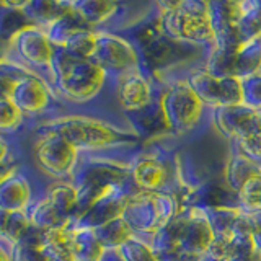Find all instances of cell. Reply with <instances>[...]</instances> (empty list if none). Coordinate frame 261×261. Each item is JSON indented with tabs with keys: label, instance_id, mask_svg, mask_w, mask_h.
<instances>
[{
	"label": "cell",
	"instance_id": "1",
	"mask_svg": "<svg viewBox=\"0 0 261 261\" xmlns=\"http://www.w3.org/2000/svg\"><path fill=\"white\" fill-rule=\"evenodd\" d=\"M51 87L65 106H73L72 111L100 114L130 127L118 108L114 96L116 84L95 61L75 59L57 49Z\"/></svg>",
	"mask_w": 261,
	"mask_h": 261
},
{
	"label": "cell",
	"instance_id": "2",
	"mask_svg": "<svg viewBox=\"0 0 261 261\" xmlns=\"http://www.w3.org/2000/svg\"><path fill=\"white\" fill-rule=\"evenodd\" d=\"M36 127L54 130L82 155H113L133 152L144 141L133 129L93 113L67 111Z\"/></svg>",
	"mask_w": 261,
	"mask_h": 261
},
{
	"label": "cell",
	"instance_id": "3",
	"mask_svg": "<svg viewBox=\"0 0 261 261\" xmlns=\"http://www.w3.org/2000/svg\"><path fill=\"white\" fill-rule=\"evenodd\" d=\"M133 152L82 155L80 165L70 179L79 196L77 217L103 199L127 198L139 191L129 171V157Z\"/></svg>",
	"mask_w": 261,
	"mask_h": 261
},
{
	"label": "cell",
	"instance_id": "4",
	"mask_svg": "<svg viewBox=\"0 0 261 261\" xmlns=\"http://www.w3.org/2000/svg\"><path fill=\"white\" fill-rule=\"evenodd\" d=\"M170 137H160L144 142L129 157V171L139 191L168 194L179 198L181 171L179 152L168 145Z\"/></svg>",
	"mask_w": 261,
	"mask_h": 261
},
{
	"label": "cell",
	"instance_id": "5",
	"mask_svg": "<svg viewBox=\"0 0 261 261\" xmlns=\"http://www.w3.org/2000/svg\"><path fill=\"white\" fill-rule=\"evenodd\" d=\"M159 85L163 119L170 136L178 142L193 141L212 126V108L199 100L186 79H171Z\"/></svg>",
	"mask_w": 261,
	"mask_h": 261
},
{
	"label": "cell",
	"instance_id": "6",
	"mask_svg": "<svg viewBox=\"0 0 261 261\" xmlns=\"http://www.w3.org/2000/svg\"><path fill=\"white\" fill-rule=\"evenodd\" d=\"M155 5L159 8L160 28L168 38L179 43L204 47L209 53L216 47L209 2L179 0V2H155Z\"/></svg>",
	"mask_w": 261,
	"mask_h": 261
},
{
	"label": "cell",
	"instance_id": "7",
	"mask_svg": "<svg viewBox=\"0 0 261 261\" xmlns=\"http://www.w3.org/2000/svg\"><path fill=\"white\" fill-rule=\"evenodd\" d=\"M31 227L39 232L57 230L75 222L79 196L72 181H49L27 211Z\"/></svg>",
	"mask_w": 261,
	"mask_h": 261
},
{
	"label": "cell",
	"instance_id": "8",
	"mask_svg": "<svg viewBox=\"0 0 261 261\" xmlns=\"http://www.w3.org/2000/svg\"><path fill=\"white\" fill-rule=\"evenodd\" d=\"M31 153L35 167L47 181H70L77 171L82 153L54 130L35 127Z\"/></svg>",
	"mask_w": 261,
	"mask_h": 261
},
{
	"label": "cell",
	"instance_id": "9",
	"mask_svg": "<svg viewBox=\"0 0 261 261\" xmlns=\"http://www.w3.org/2000/svg\"><path fill=\"white\" fill-rule=\"evenodd\" d=\"M179 209L178 199L168 194L137 191L126 201L121 217L139 239L150 245L160 228L167 225Z\"/></svg>",
	"mask_w": 261,
	"mask_h": 261
},
{
	"label": "cell",
	"instance_id": "10",
	"mask_svg": "<svg viewBox=\"0 0 261 261\" xmlns=\"http://www.w3.org/2000/svg\"><path fill=\"white\" fill-rule=\"evenodd\" d=\"M10 100L30 122L31 129L44 121L67 113L53 87L35 73H24L13 84Z\"/></svg>",
	"mask_w": 261,
	"mask_h": 261
},
{
	"label": "cell",
	"instance_id": "11",
	"mask_svg": "<svg viewBox=\"0 0 261 261\" xmlns=\"http://www.w3.org/2000/svg\"><path fill=\"white\" fill-rule=\"evenodd\" d=\"M152 240L176 242L194 255L204 256L211 242L214 240V228L202 207H179L167 225L153 235Z\"/></svg>",
	"mask_w": 261,
	"mask_h": 261
},
{
	"label": "cell",
	"instance_id": "12",
	"mask_svg": "<svg viewBox=\"0 0 261 261\" xmlns=\"http://www.w3.org/2000/svg\"><path fill=\"white\" fill-rule=\"evenodd\" d=\"M56 53L57 47L47 38L46 31L36 24H28L20 30L8 44V61L44 79L49 85L53 79Z\"/></svg>",
	"mask_w": 261,
	"mask_h": 261
},
{
	"label": "cell",
	"instance_id": "13",
	"mask_svg": "<svg viewBox=\"0 0 261 261\" xmlns=\"http://www.w3.org/2000/svg\"><path fill=\"white\" fill-rule=\"evenodd\" d=\"M92 61L108 73L114 84L130 73L142 72L141 56L136 46L126 36L113 31L96 33V46Z\"/></svg>",
	"mask_w": 261,
	"mask_h": 261
},
{
	"label": "cell",
	"instance_id": "14",
	"mask_svg": "<svg viewBox=\"0 0 261 261\" xmlns=\"http://www.w3.org/2000/svg\"><path fill=\"white\" fill-rule=\"evenodd\" d=\"M204 69L212 75L239 80L251 75L261 69V39L232 49L214 47L206 57Z\"/></svg>",
	"mask_w": 261,
	"mask_h": 261
},
{
	"label": "cell",
	"instance_id": "15",
	"mask_svg": "<svg viewBox=\"0 0 261 261\" xmlns=\"http://www.w3.org/2000/svg\"><path fill=\"white\" fill-rule=\"evenodd\" d=\"M70 230L72 225L47 232L33 228L27 239L15 247V261H72Z\"/></svg>",
	"mask_w": 261,
	"mask_h": 261
},
{
	"label": "cell",
	"instance_id": "16",
	"mask_svg": "<svg viewBox=\"0 0 261 261\" xmlns=\"http://www.w3.org/2000/svg\"><path fill=\"white\" fill-rule=\"evenodd\" d=\"M185 79L209 108L242 105V82L239 79L212 75L204 67L193 69Z\"/></svg>",
	"mask_w": 261,
	"mask_h": 261
},
{
	"label": "cell",
	"instance_id": "17",
	"mask_svg": "<svg viewBox=\"0 0 261 261\" xmlns=\"http://www.w3.org/2000/svg\"><path fill=\"white\" fill-rule=\"evenodd\" d=\"M44 186L23 163H18L0 179V211L27 212Z\"/></svg>",
	"mask_w": 261,
	"mask_h": 261
},
{
	"label": "cell",
	"instance_id": "18",
	"mask_svg": "<svg viewBox=\"0 0 261 261\" xmlns=\"http://www.w3.org/2000/svg\"><path fill=\"white\" fill-rule=\"evenodd\" d=\"M72 7L82 23L92 31H121L137 18H130V5L106 0H75ZM142 16V15H141ZM139 16V18H141Z\"/></svg>",
	"mask_w": 261,
	"mask_h": 261
},
{
	"label": "cell",
	"instance_id": "19",
	"mask_svg": "<svg viewBox=\"0 0 261 261\" xmlns=\"http://www.w3.org/2000/svg\"><path fill=\"white\" fill-rule=\"evenodd\" d=\"M256 113V110L245 105L212 108V126L227 142H232L235 139L253 134Z\"/></svg>",
	"mask_w": 261,
	"mask_h": 261
},
{
	"label": "cell",
	"instance_id": "20",
	"mask_svg": "<svg viewBox=\"0 0 261 261\" xmlns=\"http://www.w3.org/2000/svg\"><path fill=\"white\" fill-rule=\"evenodd\" d=\"M70 256L72 261H105L106 251L92 228L75 227L70 230Z\"/></svg>",
	"mask_w": 261,
	"mask_h": 261
},
{
	"label": "cell",
	"instance_id": "21",
	"mask_svg": "<svg viewBox=\"0 0 261 261\" xmlns=\"http://www.w3.org/2000/svg\"><path fill=\"white\" fill-rule=\"evenodd\" d=\"M261 173V167L255 162L242 157L240 153L228 149V157L224 167V178L228 188L237 194L240 188L248 181L251 176Z\"/></svg>",
	"mask_w": 261,
	"mask_h": 261
},
{
	"label": "cell",
	"instance_id": "22",
	"mask_svg": "<svg viewBox=\"0 0 261 261\" xmlns=\"http://www.w3.org/2000/svg\"><path fill=\"white\" fill-rule=\"evenodd\" d=\"M43 30L46 31L47 38L51 39V43L57 49H61L73 35H75V33H79L82 30H88V28L82 23V20L79 18V15L75 13V10H73L72 2H70L69 10L62 13L61 16H57L54 21L46 24Z\"/></svg>",
	"mask_w": 261,
	"mask_h": 261
},
{
	"label": "cell",
	"instance_id": "23",
	"mask_svg": "<svg viewBox=\"0 0 261 261\" xmlns=\"http://www.w3.org/2000/svg\"><path fill=\"white\" fill-rule=\"evenodd\" d=\"M31 24L27 13L23 12V2H0V41L7 46L12 38Z\"/></svg>",
	"mask_w": 261,
	"mask_h": 261
},
{
	"label": "cell",
	"instance_id": "24",
	"mask_svg": "<svg viewBox=\"0 0 261 261\" xmlns=\"http://www.w3.org/2000/svg\"><path fill=\"white\" fill-rule=\"evenodd\" d=\"M33 227L27 212L0 211V240L16 247L31 233Z\"/></svg>",
	"mask_w": 261,
	"mask_h": 261
},
{
	"label": "cell",
	"instance_id": "25",
	"mask_svg": "<svg viewBox=\"0 0 261 261\" xmlns=\"http://www.w3.org/2000/svg\"><path fill=\"white\" fill-rule=\"evenodd\" d=\"M92 230L95 232L96 239L100 240V243L103 245V248L106 251H116L126 240H129L130 237H134L130 227L126 224V220L122 217L113 219L100 227L92 228Z\"/></svg>",
	"mask_w": 261,
	"mask_h": 261
},
{
	"label": "cell",
	"instance_id": "26",
	"mask_svg": "<svg viewBox=\"0 0 261 261\" xmlns=\"http://www.w3.org/2000/svg\"><path fill=\"white\" fill-rule=\"evenodd\" d=\"M70 8V2H46V0H36V2H23V12L27 13L31 24L44 28L46 24L54 21Z\"/></svg>",
	"mask_w": 261,
	"mask_h": 261
},
{
	"label": "cell",
	"instance_id": "27",
	"mask_svg": "<svg viewBox=\"0 0 261 261\" xmlns=\"http://www.w3.org/2000/svg\"><path fill=\"white\" fill-rule=\"evenodd\" d=\"M28 127L31 129L30 122L24 119V116L10 98L0 100V134L16 139Z\"/></svg>",
	"mask_w": 261,
	"mask_h": 261
},
{
	"label": "cell",
	"instance_id": "28",
	"mask_svg": "<svg viewBox=\"0 0 261 261\" xmlns=\"http://www.w3.org/2000/svg\"><path fill=\"white\" fill-rule=\"evenodd\" d=\"M237 207L245 214H261V173L251 176L237 193Z\"/></svg>",
	"mask_w": 261,
	"mask_h": 261
},
{
	"label": "cell",
	"instance_id": "29",
	"mask_svg": "<svg viewBox=\"0 0 261 261\" xmlns=\"http://www.w3.org/2000/svg\"><path fill=\"white\" fill-rule=\"evenodd\" d=\"M96 46V31L82 30L75 33L67 43L61 47L62 51L75 59H92Z\"/></svg>",
	"mask_w": 261,
	"mask_h": 261
},
{
	"label": "cell",
	"instance_id": "30",
	"mask_svg": "<svg viewBox=\"0 0 261 261\" xmlns=\"http://www.w3.org/2000/svg\"><path fill=\"white\" fill-rule=\"evenodd\" d=\"M121 261H157L152 247L139 237H130L114 251Z\"/></svg>",
	"mask_w": 261,
	"mask_h": 261
},
{
	"label": "cell",
	"instance_id": "31",
	"mask_svg": "<svg viewBox=\"0 0 261 261\" xmlns=\"http://www.w3.org/2000/svg\"><path fill=\"white\" fill-rule=\"evenodd\" d=\"M242 82V105L251 110H261V69L251 75L245 77Z\"/></svg>",
	"mask_w": 261,
	"mask_h": 261
},
{
	"label": "cell",
	"instance_id": "32",
	"mask_svg": "<svg viewBox=\"0 0 261 261\" xmlns=\"http://www.w3.org/2000/svg\"><path fill=\"white\" fill-rule=\"evenodd\" d=\"M228 149L240 153L242 157L255 162L261 167V137L258 136H245L228 142Z\"/></svg>",
	"mask_w": 261,
	"mask_h": 261
},
{
	"label": "cell",
	"instance_id": "33",
	"mask_svg": "<svg viewBox=\"0 0 261 261\" xmlns=\"http://www.w3.org/2000/svg\"><path fill=\"white\" fill-rule=\"evenodd\" d=\"M24 73H30V70L12 61H7L4 65H0V100L10 98L13 84Z\"/></svg>",
	"mask_w": 261,
	"mask_h": 261
},
{
	"label": "cell",
	"instance_id": "34",
	"mask_svg": "<svg viewBox=\"0 0 261 261\" xmlns=\"http://www.w3.org/2000/svg\"><path fill=\"white\" fill-rule=\"evenodd\" d=\"M15 141L16 139L0 134V168L21 163L20 150H18V145L15 144Z\"/></svg>",
	"mask_w": 261,
	"mask_h": 261
},
{
	"label": "cell",
	"instance_id": "35",
	"mask_svg": "<svg viewBox=\"0 0 261 261\" xmlns=\"http://www.w3.org/2000/svg\"><path fill=\"white\" fill-rule=\"evenodd\" d=\"M250 233L255 242V247L261 255V214L250 216Z\"/></svg>",
	"mask_w": 261,
	"mask_h": 261
},
{
	"label": "cell",
	"instance_id": "36",
	"mask_svg": "<svg viewBox=\"0 0 261 261\" xmlns=\"http://www.w3.org/2000/svg\"><path fill=\"white\" fill-rule=\"evenodd\" d=\"M0 261H15V247L0 240Z\"/></svg>",
	"mask_w": 261,
	"mask_h": 261
},
{
	"label": "cell",
	"instance_id": "37",
	"mask_svg": "<svg viewBox=\"0 0 261 261\" xmlns=\"http://www.w3.org/2000/svg\"><path fill=\"white\" fill-rule=\"evenodd\" d=\"M8 61V46L0 41V65H4Z\"/></svg>",
	"mask_w": 261,
	"mask_h": 261
},
{
	"label": "cell",
	"instance_id": "38",
	"mask_svg": "<svg viewBox=\"0 0 261 261\" xmlns=\"http://www.w3.org/2000/svg\"><path fill=\"white\" fill-rule=\"evenodd\" d=\"M232 261H261V255H259V251H258V250H255V251H253L251 255H248V256L235 258V259H232Z\"/></svg>",
	"mask_w": 261,
	"mask_h": 261
},
{
	"label": "cell",
	"instance_id": "39",
	"mask_svg": "<svg viewBox=\"0 0 261 261\" xmlns=\"http://www.w3.org/2000/svg\"><path fill=\"white\" fill-rule=\"evenodd\" d=\"M105 261H111V255H110V251L106 253V256H105Z\"/></svg>",
	"mask_w": 261,
	"mask_h": 261
}]
</instances>
